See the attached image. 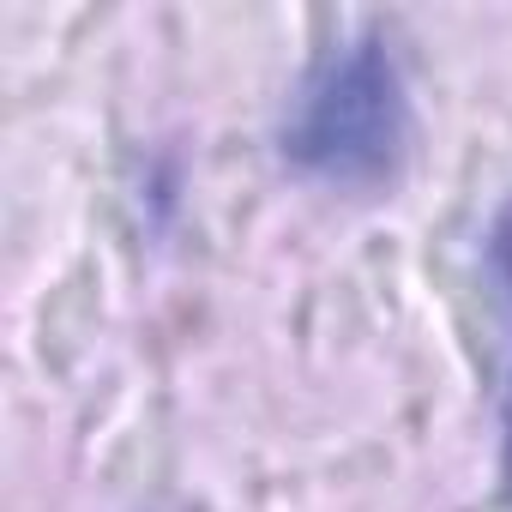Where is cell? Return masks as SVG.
<instances>
[{"mask_svg": "<svg viewBox=\"0 0 512 512\" xmlns=\"http://www.w3.org/2000/svg\"><path fill=\"white\" fill-rule=\"evenodd\" d=\"M404 139H410L404 73L392 43L374 31L314 61L284 115V163L332 187L386 181L404 157Z\"/></svg>", "mask_w": 512, "mask_h": 512, "instance_id": "1", "label": "cell"}, {"mask_svg": "<svg viewBox=\"0 0 512 512\" xmlns=\"http://www.w3.org/2000/svg\"><path fill=\"white\" fill-rule=\"evenodd\" d=\"M506 416H512V404H506Z\"/></svg>", "mask_w": 512, "mask_h": 512, "instance_id": "2", "label": "cell"}]
</instances>
